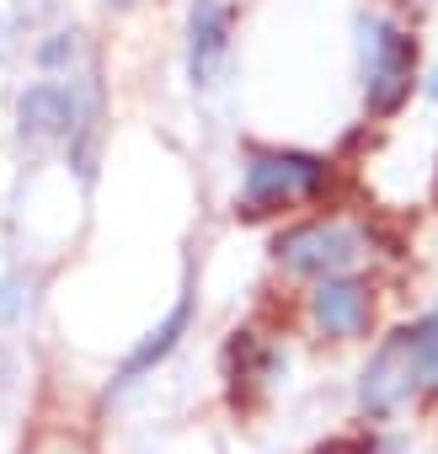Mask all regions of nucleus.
Here are the masks:
<instances>
[{
  "label": "nucleus",
  "mask_w": 438,
  "mask_h": 454,
  "mask_svg": "<svg viewBox=\"0 0 438 454\" xmlns=\"http://www.w3.org/2000/svg\"><path fill=\"white\" fill-rule=\"evenodd\" d=\"M326 187V160L305 150H257L241 176V214L262 219L278 208H294Z\"/></svg>",
  "instance_id": "nucleus-2"
},
{
  "label": "nucleus",
  "mask_w": 438,
  "mask_h": 454,
  "mask_svg": "<svg viewBox=\"0 0 438 454\" xmlns=\"http://www.w3.org/2000/svg\"><path fill=\"white\" fill-rule=\"evenodd\" d=\"M273 257L289 273H300V278H342L364 257V236L348 231V224L316 219V224H294V231H284L278 247H273Z\"/></svg>",
  "instance_id": "nucleus-3"
},
{
  "label": "nucleus",
  "mask_w": 438,
  "mask_h": 454,
  "mask_svg": "<svg viewBox=\"0 0 438 454\" xmlns=\"http://www.w3.org/2000/svg\"><path fill=\"white\" fill-rule=\"evenodd\" d=\"M417 390H422L417 342H411V332H390V337L374 348V358L364 364V374H358V406H364L369 417H395Z\"/></svg>",
  "instance_id": "nucleus-4"
},
{
  "label": "nucleus",
  "mask_w": 438,
  "mask_h": 454,
  "mask_svg": "<svg viewBox=\"0 0 438 454\" xmlns=\"http://www.w3.org/2000/svg\"><path fill=\"white\" fill-rule=\"evenodd\" d=\"M310 321H316V332L332 337V342L364 337L369 321H374V294H369V284H358V278H321L316 294H310Z\"/></svg>",
  "instance_id": "nucleus-6"
},
{
  "label": "nucleus",
  "mask_w": 438,
  "mask_h": 454,
  "mask_svg": "<svg viewBox=\"0 0 438 454\" xmlns=\"http://www.w3.org/2000/svg\"><path fill=\"white\" fill-rule=\"evenodd\" d=\"M107 6H118V12H129V6H134V0H107Z\"/></svg>",
  "instance_id": "nucleus-10"
},
{
  "label": "nucleus",
  "mask_w": 438,
  "mask_h": 454,
  "mask_svg": "<svg viewBox=\"0 0 438 454\" xmlns=\"http://www.w3.org/2000/svg\"><path fill=\"white\" fill-rule=\"evenodd\" d=\"M231 59V17H225V0H192L187 12V75L192 86H219Z\"/></svg>",
  "instance_id": "nucleus-7"
},
{
  "label": "nucleus",
  "mask_w": 438,
  "mask_h": 454,
  "mask_svg": "<svg viewBox=\"0 0 438 454\" xmlns=\"http://www.w3.org/2000/svg\"><path fill=\"white\" fill-rule=\"evenodd\" d=\"M427 91H433V97H438V70H433V81H427Z\"/></svg>",
  "instance_id": "nucleus-11"
},
{
  "label": "nucleus",
  "mask_w": 438,
  "mask_h": 454,
  "mask_svg": "<svg viewBox=\"0 0 438 454\" xmlns=\"http://www.w3.org/2000/svg\"><path fill=\"white\" fill-rule=\"evenodd\" d=\"M65 91H70V113H75V123H70V160L91 182L97 176V150H102V81H97V59L91 54L75 59V70L65 75Z\"/></svg>",
  "instance_id": "nucleus-5"
},
{
  "label": "nucleus",
  "mask_w": 438,
  "mask_h": 454,
  "mask_svg": "<svg viewBox=\"0 0 438 454\" xmlns=\"http://www.w3.org/2000/svg\"><path fill=\"white\" fill-rule=\"evenodd\" d=\"M358 65H364V107L369 118L401 113L417 86V43L390 17H358Z\"/></svg>",
  "instance_id": "nucleus-1"
},
{
  "label": "nucleus",
  "mask_w": 438,
  "mask_h": 454,
  "mask_svg": "<svg viewBox=\"0 0 438 454\" xmlns=\"http://www.w3.org/2000/svg\"><path fill=\"white\" fill-rule=\"evenodd\" d=\"M187 326H192V300L182 294V300L171 305V316H166L155 332H145V342H139V348H134V353L118 364V380L107 385V395H113V390H129V385H139V380H145L155 364H166V358L176 353V342L187 337Z\"/></svg>",
  "instance_id": "nucleus-9"
},
{
  "label": "nucleus",
  "mask_w": 438,
  "mask_h": 454,
  "mask_svg": "<svg viewBox=\"0 0 438 454\" xmlns=\"http://www.w3.org/2000/svg\"><path fill=\"white\" fill-rule=\"evenodd\" d=\"M70 123H75V113H70V91L65 86L43 81V86L22 91V102H17V134L27 145H59V139H70Z\"/></svg>",
  "instance_id": "nucleus-8"
}]
</instances>
